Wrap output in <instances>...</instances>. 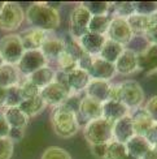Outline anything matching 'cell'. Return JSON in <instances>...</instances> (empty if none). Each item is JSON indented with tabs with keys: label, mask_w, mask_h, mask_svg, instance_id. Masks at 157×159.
<instances>
[{
	"label": "cell",
	"mask_w": 157,
	"mask_h": 159,
	"mask_svg": "<svg viewBox=\"0 0 157 159\" xmlns=\"http://www.w3.org/2000/svg\"><path fill=\"white\" fill-rule=\"evenodd\" d=\"M25 20L31 28L49 33L56 30L60 25V13L49 7L48 3H34L26 9Z\"/></svg>",
	"instance_id": "cell-1"
},
{
	"label": "cell",
	"mask_w": 157,
	"mask_h": 159,
	"mask_svg": "<svg viewBox=\"0 0 157 159\" xmlns=\"http://www.w3.org/2000/svg\"><path fill=\"white\" fill-rule=\"evenodd\" d=\"M51 124L56 136L61 138H70L79 130V120L77 115L64 106L53 108L51 114Z\"/></svg>",
	"instance_id": "cell-2"
},
{
	"label": "cell",
	"mask_w": 157,
	"mask_h": 159,
	"mask_svg": "<svg viewBox=\"0 0 157 159\" xmlns=\"http://www.w3.org/2000/svg\"><path fill=\"white\" fill-rule=\"evenodd\" d=\"M113 124L109 123L105 119H97V120L90 121L84 125L83 128V136L90 146L99 143H109L113 141Z\"/></svg>",
	"instance_id": "cell-3"
},
{
	"label": "cell",
	"mask_w": 157,
	"mask_h": 159,
	"mask_svg": "<svg viewBox=\"0 0 157 159\" xmlns=\"http://www.w3.org/2000/svg\"><path fill=\"white\" fill-rule=\"evenodd\" d=\"M23 54L25 48L18 34H6L0 38V56L5 64L17 65Z\"/></svg>",
	"instance_id": "cell-4"
},
{
	"label": "cell",
	"mask_w": 157,
	"mask_h": 159,
	"mask_svg": "<svg viewBox=\"0 0 157 159\" xmlns=\"http://www.w3.org/2000/svg\"><path fill=\"white\" fill-rule=\"evenodd\" d=\"M121 86V103H123L130 111L139 110L144 104V90L139 82L127 80L120 84Z\"/></svg>",
	"instance_id": "cell-5"
},
{
	"label": "cell",
	"mask_w": 157,
	"mask_h": 159,
	"mask_svg": "<svg viewBox=\"0 0 157 159\" xmlns=\"http://www.w3.org/2000/svg\"><path fill=\"white\" fill-rule=\"evenodd\" d=\"M25 21V12L17 3L5 2L3 11L0 12V30L15 31L19 29Z\"/></svg>",
	"instance_id": "cell-6"
},
{
	"label": "cell",
	"mask_w": 157,
	"mask_h": 159,
	"mask_svg": "<svg viewBox=\"0 0 157 159\" xmlns=\"http://www.w3.org/2000/svg\"><path fill=\"white\" fill-rule=\"evenodd\" d=\"M91 13L82 4L77 5L71 11L69 21V35L74 39H79L88 31V24L91 20Z\"/></svg>",
	"instance_id": "cell-7"
},
{
	"label": "cell",
	"mask_w": 157,
	"mask_h": 159,
	"mask_svg": "<svg viewBox=\"0 0 157 159\" xmlns=\"http://www.w3.org/2000/svg\"><path fill=\"white\" fill-rule=\"evenodd\" d=\"M48 60L44 57L40 50H32V51H25L19 63L16 65L19 75L23 77H29L38 69L43 67H47Z\"/></svg>",
	"instance_id": "cell-8"
},
{
	"label": "cell",
	"mask_w": 157,
	"mask_h": 159,
	"mask_svg": "<svg viewBox=\"0 0 157 159\" xmlns=\"http://www.w3.org/2000/svg\"><path fill=\"white\" fill-rule=\"evenodd\" d=\"M107 38L122 44L123 47H126V46H129L130 42L133 41L134 33H133L131 28L129 26L126 18L112 17L108 33H107Z\"/></svg>",
	"instance_id": "cell-9"
},
{
	"label": "cell",
	"mask_w": 157,
	"mask_h": 159,
	"mask_svg": "<svg viewBox=\"0 0 157 159\" xmlns=\"http://www.w3.org/2000/svg\"><path fill=\"white\" fill-rule=\"evenodd\" d=\"M69 94H70V91L66 86L55 80L52 84H49L44 89H42L39 95L42 97L45 104L55 108V107L61 106L65 102V99L69 97Z\"/></svg>",
	"instance_id": "cell-10"
},
{
	"label": "cell",
	"mask_w": 157,
	"mask_h": 159,
	"mask_svg": "<svg viewBox=\"0 0 157 159\" xmlns=\"http://www.w3.org/2000/svg\"><path fill=\"white\" fill-rule=\"evenodd\" d=\"M116 73L122 75V76H130L134 75L135 72L139 70L138 67V54L130 50L129 47H125L118 60L114 63Z\"/></svg>",
	"instance_id": "cell-11"
},
{
	"label": "cell",
	"mask_w": 157,
	"mask_h": 159,
	"mask_svg": "<svg viewBox=\"0 0 157 159\" xmlns=\"http://www.w3.org/2000/svg\"><path fill=\"white\" fill-rule=\"evenodd\" d=\"M87 73L91 80H103V81L108 82H110V80H113V77L117 75L114 64L103 60L99 56L94 57L92 65H91Z\"/></svg>",
	"instance_id": "cell-12"
},
{
	"label": "cell",
	"mask_w": 157,
	"mask_h": 159,
	"mask_svg": "<svg viewBox=\"0 0 157 159\" xmlns=\"http://www.w3.org/2000/svg\"><path fill=\"white\" fill-rule=\"evenodd\" d=\"M101 106L103 103L94 101L88 97L84 95L81 101V106H79V111H78V120H82L84 123H90V121H94L97 120V119L101 117Z\"/></svg>",
	"instance_id": "cell-13"
},
{
	"label": "cell",
	"mask_w": 157,
	"mask_h": 159,
	"mask_svg": "<svg viewBox=\"0 0 157 159\" xmlns=\"http://www.w3.org/2000/svg\"><path fill=\"white\" fill-rule=\"evenodd\" d=\"M138 67L139 70L147 75L157 73V46L148 44L144 50L138 52Z\"/></svg>",
	"instance_id": "cell-14"
},
{
	"label": "cell",
	"mask_w": 157,
	"mask_h": 159,
	"mask_svg": "<svg viewBox=\"0 0 157 159\" xmlns=\"http://www.w3.org/2000/svg\"><path fill=\"white\" fill-rule=\"evenodd\" d=\"M112 134H113V141L121 142V143H126L129 140H131L135 136L131 115H127L125 117L120 119L118 121H116L113 124Z\"/></svg>",
	"instance_id": "cell-15"
},
{
	"label": "cell",
	"mask_w": 157,
	"mask_h": 159,
	"mask_svg": "<svg viewBox=\"0 0 157 159\" xmlns=\"http://www.w3.org/2000/svg\"><path fill=\"white\" fill-rule=\"evenodd\" d=\"M130 114H131V111L121 102L107 101L101 106V117L112 124H114L116 121H118L120 119L125 117Z\"/></svg>",
	"instance_id": "cell-16"
},
{
	"label": "cell",
	"mask_w": 157,
	"mask_h": 159,
	"mask_svg": "<svg viewBox=\"0 0 157 159\" xmlns=\"http://www.w3.org/2000/svg\"><path fill=\"white\" fill-rule=\"evenodd\" d=\"M21 38V42L25 51H32V50H40L42 44L44 43V41L48 38V33H45L43 30L39 29H28L23 33L19 34Z\"/></svg>",
	"instance_id": "cell-17"
},
{
	"label": "cell",
	"mask_w": 157,
	"mask_h": 159,
	"mask_svg": "<svg viewBox=\"0 0 157 159\" xmlns=\"http://www.w3.org/2000/svg\"><path fill=\"white\" fill-rule=\"evenodd\" d=\"M91 81L87 72H84L79 68H77L71 73L66 75V86L70 91V94H79L81 91L86 90Z\"/></svg>",
	"instance_id": "cell-18"
},
{
	"label": "cell",
	"mask_w": 157,
	"mask_h": 159,
	"mask_svg": "<svg viewBox=\"0 0 157 159\" xmlns=\"http://www.w3.org/2000/svg\"><path fill=\"white\" fill-rule=\"evenodd\" d=\"M105 39H107V37H104V35L94 34V33L87 31L83 37L78 39V42H79L82 50L86 52V54H88L91 56H97L104 42H105Z\"/></svg>",
	"instance_id": "cell-19"
},
{
	"label": "cell",
	"mask_w": 157,
	"mask_h": 159,
	"mask_svg": "<svg viewBox=\"0 0 157 159\" xmlns=\"http://www.w3.org/2000/svg\"><path fill=\"white\" fill-rule=\"evenodd\" d=\"M110 82L103 81V80H91L88 86L86 88V97L97 101L100 103H104L108 101V94L110 90Z\"/></svg>",
	"instance_id": "cell-20"
},
{
	"label": "cell",
	"mask_w": 157,
	"mask_h": 159,
	"mask_svg": "<svg viewBox=\"0 0 157 159\" xmlns=\"http://www.w3.org/2000/svg\"><path fill=\"white\" fill-rule=\"evenodd\" d=\"M65 51V43L62 38H57V37H49L44 41V43L40 47V52L44 55V57L48 61L51 60H57L60 55Z\"/></svg>",
	"instance_id": "cell-21"
},
{
	"label": "cell",
	"mask_w": 157,
	"mask_h": 159,
	"mask_svg": "<svg viewBox=\"0 0 157 159\" xmlns=\"http://www.w3.org/2000/svg\"><path fill=\"white\" fill-rule=\"evenodd\" d=\"M130 115H131V119H133V125H134L135 134L146 137L148 130L155 125L151 116H149L143 108L135 110V112H131Z\"/></svg>",
	"instance_id": "cell-22"
},
{
	"label": "cell",
	"mask_w": 157,
	"mask_h": 159,
	"mask_svg": "<svg viewBox=\"0 0 157 159\" xmlns=\"http://www.w3.org/2000/svg\"><path fill=\"white\" fill-rule=\"evenodd\" d=\"M56 76H57V72L53 68H51L49 65H47V67L38 69L32 75H30L29 77H25V78H28L30 82L34 84L39 90H42L45 86H48L49 84L53 82L56 80Z\"/></svg>",
	"instance_id": "cell-23"
},
{
	"label": "cell",
	"mask_w": 157,
	"mask_h": 159,
	"mask_svg": "<svg viewBox=\"0 0 157 159\" xmlns=\"http://www.w3.org/2000/svg\"><path fill=\"white\" fill-rule=\"evenodd\" d=\"M125 146H126V150H127L129 155L135 157L138 159H142L149 150L152 149V146L149 145V142L147 141L146 137L136 136V134L131 138V140H129L125 143Z\"/></svg>",
	"instance_id": "cell-24"
},
{
	"label": "cell",
	"mask_w": 157,
	"mask_h": 159,
	"mask_svg": "<svg viewBox=\"0 0 157 159\" xmlns=\"http://www.w3.org/2000/svg\"><path fill=\"white\" fill-rule=\"evenodd\" d=\"M127 20L129 26L131 28L134 35H143L144 33L153 25V22L156 21V17L153 16H143V15H135L130 16Z\"/></svg>",
	"instance_id": "cell-25"
},
{
	"label": "cell",
	"mask_w": 157,
	"mask_h": 159,
	"mask_svg": "<svg viewBox=\"0 0 157 159\" xmlns=\"http://www.w3.org/2000/svg\"><path fill=\"white\" fill-rule=\"evenodd\" d=\"M21 81V75L16 65L4 64L0 67V88L9 89L12 86H17Z\"/></svg>",
	"instance_id": "cell-26"
},
{
	"label": "cell",
	"mask_w": 157,
	"mask_h": 159,
	"mask_svg": "<svg viewBox=\"0 0 157 159\" xmlns=\"http://www.w3.org/2000/svg\"><path fill=\"white\" fill-rule=\"evenodd\" d=\"M123 50H125V47H123L122 44L107 38L97 56H99L100 59H103V60L108 61V63L114 64L117 60H118V57L121 56Z\"/></svg>",
	"instance_id": "cell-27"
},
{
	"label": "cell",
	"mask_w": 157,
	"mask_h": 159,
	"mask_svg": "<svg viewBox=\"0 0 157 159\" xmlns=\"http://www.w3.org/2000/svg\"><path fill=\"white\" fill-rule=\"evenodd\" d=\"M3 114H4V117H5L6 123H8V125H9V128L25 129L26 127H28L29 120H30V119L26 116L18 107L4 108Z\"/></svg>",
	"instance_id": "cell-28"
},
{
	"label": "cell",
	"mask_w": 157,
	"mask_h": 159,
	"mask_svg": "<svg viewBox=\"0 0 157 159\" xmlns=\"http://www.w3.org/2000/svg\"><path fill=\"white\" fill-rule=\"evenodd\" d=\"M45 107H47V104L44 103V101L42 99L40 95L31 98V99H25V101H22V103L18 106V108L21 110L29 119L42 114Z\"/></svg>",
	"instance_id": "cell-29"
},
{
	"label": "cell",
	"mask_w": 157,
	"mask_h": 159,
	"mask_svg": "<svg viewBox=\"0 0 157 159\" xmlns=\"http://www.w3.org/2000/svg\"><path fill=\"white\" fill-rule=\"evenodd\" d=\"M110 15H103V16H92L88 24V31L94 33V34H99L107 37V33L110 25Z\"/></svg>",
	"instance_id": "cell-30"
},
{
	"label": "cell",
	"mask_w": 157,
	"mask_h": 159,
	"mask_svg": "<svg viewBox=\"0 0 157 159\" xmlns=\"http://www.w3.org/2000/svg\"><path fill=\"white\" fill-rule=\"evenodd\" d=\"M133 15H135V3L133 2L112 3V8H110V16L112 17L129 18Z\"/></svg>",
	"instance_id": "cell-31"
},
{
	"label": "cell",
	"mask_w": 157,
	"mask_h": 159,
	"mask_svg": "<svg viewBox=\"0 0 157 159\" xmlns=\"http://www.w3.org/2000/svg\"><path fill=\"white\" fill-rule=\"evenodd\" d=\"M82 5L91 13V16L110 15V8H112V3L108 2H84Z\"/></svg>",
	"instance_id": "cell-32"
},
{
	"label": "cell",
	"mask_w": 157,
	"mask_h": 159,
	"mask_svg": "<svg viewBox=\"0 0 157 159\" xmlns=\"http://www.w3.org/2000/svg\"><path fill=\"white\" fill-rule=\"evenodd\" d=\"M56 61H57L58 69H60V72L64 73V75H69V73H71V72L78 68L77 60L74 57H71L69 54H66L65 51L60 55V57H58Z\"/></svg>",
	"instance_id": "cell-33"
},
{
	"label": "cell",
	"mask_w": 157,
	"mask_h": 159,
	"mask_svg": "<svg viewBox=\"0 0 157 159\" xmlns=\"http://www.w3.org/2000/svg\"><path fill=\"white\" fill-rule=\"evenodd\" d=\"M127 155V150L125 143L110 141L107 148V154L104 159H123Z\"/></svg>",
	"instance_id": "cell-34"
},
{
	"label": "cell",
	"mask_w": 157,
	"mask_h": 159,
	"mask_svg": "<svg viewBox=\"0 0 157 159\" xmlns=\"http://www.w3.org/2000/svg\"><path fill=\"white\" fill-rule=\"evenodd\" d=\"M18 88H19V93H21V97L22 99L25 101V99H31V98H35L38 97L39 94H40V90H39L36 86L30 82L28 78H25L21 80L18 84Z\"/></svg>",
	"instance_id": "cell-35"
},
{
	"label": "cell",
	"mask_w": 157,
	"mask_h": 159,
	"mask_svg": "<svg viewBox=\"0 0 157 159\" xmlns=\"http://www.w3.org/2000/svg\"><path fill=\"white\" fill-rule=\"evenodd\" d=\"M64 43H65V52L69 54L71 57H74L77 61H78V59L84 54V51L82 50L79 42H78L77 39L71 38L69 34H68L66 38L64 39Z\"/></svg>",
	"instance_id": "cell-36"
},
{
	"label": "cell",
	"mask_w": 157,
	"mask_h": 159,
	"mask_svg": "<svg viewBox=\"0 0 157 159\" xmlns=\"http://www.w3.org/2000/svg\"><path fill=\"white\" fill-rule=\"evenodd\" d=\"M22 97L19 93V88L17 86H12V88L6 89V99H5V108L9 107H18L22 103Z\"/></svg>",
	"instance_id": "cell-37"
},
{
	"label": "cell",
	"mask_w": 157,
	"mask_h": 159,
	"mask_svg": "<svg viewBox=\"0 0 157 159\" xmlns=\"http://www.w3.org/2000/svg\"><path fill=\"white\" fill-rule=\"evenodd\" d=\"M40 159H71V157L66 150L58 146H51L44 150Z\"/></svg>",
	"instance_id": "cell-38"
},
{
	"label": "cell",
	"mask_w": 157,
	"mask_h": 159,
	"mask_svg": "<svg viewBox=\"0 0 157 159\" xmlns=\"http://www.w3.org/2000/svg\"><path fill=\"white\" fill-rule=\"evenodd\" d=\"M157 12V2H138L135 3V13L143 16H153Z\"/></svg>",
	"instance_id": "cell-39"
},
{
	"label": "cell",
	"mask_w": 157,
	"mask_h": 159,
	"mask_svg": "<svg viewBox=\"0 0 157 159\" xmlns=\"http://www.w3.org/2000/svg\"><path fill=\"white\" fill-rule=\"evenodd\" d=\"M15 150V143L9 138H0V159H11Z\"/></svg>",
	"instance_id": "cell-40"
},
{
	"label": "cell",
	"mask_w": 157,
	"mask_h": 159,
	"mask_svg": "<svg viewBox=\"0 0 157 159\" xmlns=\"http://www.w3.org/2000/svg\"><path fill=\"white\" fill-rule=\"evenodd\" d=\"M81 101H82V98L79 97V94H69V97L65 99V102L61 106H64V107L68 108L69 111L74 112L75 115H78L79 106H81Z\"/></svg>",
	"instance_id": "cell-41"
},
{
	"label": "cell",
	"mask_w": 157,
	"mask_h": 159,
	"mask_svg": "<svg viewBox=\"0 0 157 159\" xmlns=\"http://www.w3.org/2000/svg\"><path fill=\"white\" fill-rule=\"evenodd\" d=\"M143 110L151 116L153 123L157 124V95H152L151 98H149L148 101L144 103Z\"/></svg>",
	"instance_id": "cell-42"
},
{
	"label": "cell",
	"mask_w": 157,
	"mask_h": 159,
	"mask_svg": "<svg viewBox=\"0 0 157 159\" xmlns=\"http://www.w3.org/2000/svg\"><path fill=\"white\" fill-rule=\"evenodd\" d=\"M144 39L147 41L148 44H153V46H157V18L156 21L153 22V25L149 28L144 34H143Z\"/></svg>",
	"instance_id": "cell-43"
},
{
	"label": "cell",
	"mask_w": 157,
	"mask_h": 159,
	"mask_svg": "<svg viewBox=\"0 0 157 159\" xmlns=\"http://www.w3.org/2000/svg\"><path fill=\"white\" fill-rule=\"evenodd\" d=\"M94 57L95 56H91V55H88V54H84L78 59V68L79 69H82V70H84V72H88V69L91 68V65H92V61H94Z\"/></svg>",
	"instance_id": "cell-44"
},
{
	"label": "cell",
	"mask_w": 157,
	"mask_h": 159,
	"mask_svg": "<svg viewBox=\"0 0 157 159\" xmlns=\"http://www.w3.org/2000/svg\"><path fill=\"white\" fill-rule=\"evenodd\" d=\"M107 148L108 143H99V145H92L91 146V153L97 159H104L107 154Z\"/></svg>",
	"instance_id": "cell-45"
},
{
	"label": "cell",
	"mask_w": 157,
	"mask_h": 159,
	"mask_svg": "<svg viewBox=\"0 0 157 159\" xmlns=\"http://www.w3.org/2000/svg\"><path fill=\"white\" fill-rule=\"evenodd\" d=\"M108 101L121 102V86H120V84L110 85V90H109V94H108Z\"/></svg>",
	"instance_id": "cell-46"
},
{
	"label": "cell",
	"mask_w": 157,
	"mask_h": 159,
	"mask_svg": "<svg viewBox=\"0 0 157 159\" xmlns=\"http://www.w3.org/2000/svg\"><path fill=\"white\" fill-rule=\"evenodd\" d=\"M25 136V129H17V128H11L9 129V134H8V138L15 143V142H18L21 141Z\"/></svg>",
	"instance_id": "cell-47"
},
{
	"label": "cell",
	"mask_w": 157,
	"mask_h": 159,
	"mask_svg": "<svg viewBox=\"0 0 157 159\" xmlns=\"http://www.w3.org/2000/svg\"><path fill=\"white\" fill-rule=\"evenodd\" d=\"M9 125L6 123L3 111H0V138H8L9 134Z\"/></svg>",
	"instance_id": "cell-48"
},
{
	"label": "cell",
	"mask_w": 157,
	"mask_h": 159,
	"mask_svg": "<svg viewBox=\"0 0 157 159\" xmlns=\"http://www.w3.org/2000/svg\"><path fill=\"white\" fill-rule=\"evenodd\" d=\"M146 138L147 141L149 142V145H151L152 148H155L157 145V124H155L153 127L148 130V133L146 134Z\"/></svg>",
	"instance_id": "cell-49"
},
{
	"label": "cell",
	"mask_w": 157,
	"mask_h": 159,
	"mask_svg": "<svg viewBox=\"0 0 157 159\" xmlns=\"http://www.w3.org/2000/svg\"><path fill=\"white\" fill-rule=\"evenodd\" d=\"M5 99H6V89L0 88V108H5Z\"/></svg>",
	"instance_id": "cell-50"
},
{
	"label": "cell",
	"mask_w": 157,
	"mask_h": 159,
	"mask_svg": "<svg viewBox=\"0 0 157 159\" xmlns=\"http://www.w3.org/2000/svg\"><path fill=\"white\" fill-rule=\"evenodd\" d=\"M142 159H157V150L152 148V149L149 150L148 153H147L144 157H143Z\"/></svg>",
	"instance_id": "cell-51"
},
{
	"label": "cell",
	"mask_w": 157,
	"mask_h": 159,
	"mask_svg": "<svg viewBox=\"0 0 157 159\" xmlns=\"http://www.w3.org/2000/svg\"><path fill=\"white\" fill-rule=\"evenodd\" d=\"M4 5H5V2H0V12L3 11V8H4Z\"/></svg>",
	"instance_id": "cell-52"
},
{
	"label": "cell",
	"mask_w": 157,
	"mask_h": 159,
	"mask_svg": "<svg viewBox=\"0 0 157 159\" xmlns=\"http://www.w3.org/2000/svg\"><path fill=\"white\" fill-rule=\"evenodd\" d=\"M123 159H138V158H135V157H131V155H129V154H127V155H126L125 158H123Z\"/></svg>",
	"instance_id": "cell-53"
},
{
	"label": "cell",
	"mask_w": 157,
	"mask_h": 159,
	"mask_svg": "<svg viewBox=\"0 0 157 159\" xmlns=\"http://www.w3.org/2000/svg\"><path fill=\"white\" fill-rule=\"evenodd\" d=\"M5 63H4V60H3V59H2V56H0V67H2V65H4Z\"/></svg>",
	"instance_id": "cell-54"
},
{
	"label": "cell",
	"mask_w": 157,
	"mask_h": 159,
	"mask_svg": "<svg viewBox=\"0 0 157 159\" xmlns=\"http://www.w3.org/2000/svg\"><path fill=\"white\" fill-rule=\"evenodd\" d=\"M155 17H156V18H157V12H156V13H155Z\"/></svg>",
	"instance_id": "cell-55"
},
{
	"label": "cell",
	"mask_w": 157,
	"mask_h": 159,
	"mask_svg": "<svg viewBox=\"0 0 157 159\" xmlns=\"http://www.w3.org/2000/svg\"><path fill=\"white\" fill-rule=\"evenodd\" d=\"M153 149H156V150H157V145H156V146H155V148H153Z\"/></svg>",
	"instance_id": "cell-56"
}]
</instances>
